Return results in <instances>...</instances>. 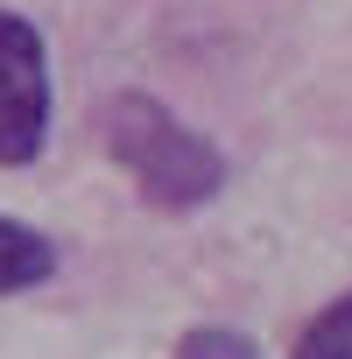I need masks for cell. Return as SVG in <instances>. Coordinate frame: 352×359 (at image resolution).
I'll return each mask as SVG.
<instances>
[{
  "label": "cell",
  "mask_w": 352,
  "mask_h": 359,
  "mask_svg": "<svg viewBox=\"0 0 352 359\" xmlns=\"http://www.w3.org/2000/svg\"><path fill=\"white\" fill-rule=\"evenodd\" d=\"M289 359H352V289L331 296L303 331H296V352Z\"/></svg>",
  "instance_id": "277c9868"
},
{
  "label": "cell",
  "mask_w": 352,
  "mask_h": 359,
  "mask_svg": "<svg viewBox=\"0 0 352 359\" xmlns=\"http://www.w3.org/2000/svg\"><path fill=\"white\" fill-rule=\"evenodd\" d=\"M50 275H57V247L22 219H0V296H22Z\"/></svg>",
  "instance_id": "3957f363"
},
{
  "label": "cell",
  "mask_w": 352,
  "mask_h": 359,
  "mask_svg": "<svg viewBox=\"0 0 352 359\" xmlns=\"http://www.w3.org/2000/svg\"><path fill=\"white\" fill-rule=\"evenodd\" d=\"M176 359H261V345L247 331H233V324H198V331H184Z\"/></svg>",
  "instance_id": "5b68a950"
},
{
  "label": "cell",
  "mask_w": 352,
  "mask_h": 359,
  "mask_svg": "<svg viewBox=\"0 0 352 359\" xmlns=\"http://www.w3.org/2000/svg\"><path fill=\"white\" fill-rule=\"evenodd\" d=\"M50 141V43L29 15L0 8V169L36 162Z\"/></svg>",
  "instance_id": "7a4b0ae2"
},
{
  "label": "cell",
  "mask_w": 352,
  "mask_h": 359,
  "mask_svg": "<svg viewBox=\"0 0 352 359\" xmlns=\"http://www.w3.org/2000/svg\"><path fill=\"white\" fill-rule=\"evenodd\" d=\"M99 134H106V155L134 176L141 205L155 212H198L226 191V155L219 141H205L198 127H184L155 92H113L99 106Z\"/></svg>",
  "instance_id": "6da1fadb"
}]
</instances>
